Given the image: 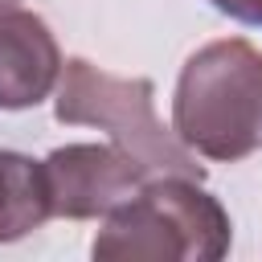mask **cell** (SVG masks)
I'll use <instances>...</instances> for the list:
<instances>
[{
    "label": "cell",
    "instance_id": "cell-1",
    "mask_svg": "<svg viewBox=\"0 0 262 262\" xmlns=\"http://www.w3.org/2000/svg\"><path fill=\"white\" fill-rule=\"evenodd\" d=\"M176 139L205 160H246L262 147V49L242 37L201 45L172 94Z\"/></svg>",
    "mask_w": 262,
    "mask_h": 262
},
{
    "label": "cell",
    "instance_id": "cell-2",
    "mask_svg": "<svg viewBox=\"0 0 262 262\" xmlns=\"http://www.w3.org/2000/svg\"><path fill=\"white\" fill-rule=\"evenodd\" d=\"M229 242V213L201 180L147 176L131 201L106 213L90 254L102 262H217Z\"/></svg>",
    "mask_w": 262,
    "mask_h": 262
},
{
    "label": "cell",
    "instance_id": "cell-3",
    "mask_svg": "<svg viewBox=\"0 0 262 262\" xmlns=\"http://www.w3.org/2000/svg\"><path fill=\"white\" fill-rule=\"evenodd\" d=\"M57 123H86L111 135L147 176H188L205 180L196 156L176 139L172 127L156 119V86L147 78H115L86 57L61 61L57 78Z\"/></svg>",
    "mask_w": 262,
    "mask_h": 262
},
{
    "label": "cell",
    "instance_id": "cell-4",
    "mask_svg": "<svg viewBox=\"0 0 262 262\" xmlns=\"http://www.w3.org/2000/svg\"><path fill=\"white\" fill-rule=\"evenodd\" d=\"M41 164H45L53 217H70V221H94L115 213L147 180V172L115 143H66L53 147Z\"/></svg>",
    "mask_w": 262,
    "mask_h": 262
},
{
    "label": "cell",
    "instance_id": "cell-5",
    "mask_svg": "<svg viewBox=\"0 0 262 262\" xmlns=\"http://www.w3.org/2000/svg\"><path fill=\"white\" fill-rule=\"evenodd\" d=\"M61 78V49L49 25L16 4H0V111H29Z\"/></svg>",
    "mask_w": 262,
    "mask_h": 262
},
{
    "label": "cell",
    "instance_id": "cell-6",
    "mask_svg": "<svg viewBox=\"0 0 262 262\" xmlns=\"http://www.w3.org/2000/svg\"><path fill=\"white\" fill-rule=\"evenodd\" d=\"M49 217L53 201L45 184V164L25 151L0 147V246L29 237Z\"/></svg>",
    "mask_w": 262,
    "mask_h": 262
},
{
    "label": "cell",
    "instance_id": "cell-7",
    "mask_svg": "<svg viewBox=\"0 0 262 262\" xmlns=\"http://www.w3.org/2000/svg\"><path fill=\"white\" fill-rule=\"evenodd\" d=\"M209 4H213L217 12L250 25V29H262V0H209Z\"/></svg>",
    "mask_w": 262,
    "mask_h": 262
},
{
    "label": "cell",
    "instance_id": "cell-8",
    "mask_svg": "<svg viewBox=\"0 0 262 262\" xmlns=\"http://www.w3.org/2000/svg\"><path fill=\"white\" fill-rule=\"evenodd\" d=\"M0 4H12V0H0Z\"/></svg>",
    "mask_w": 262,
    "mask_h": 262
}]
</instances>
